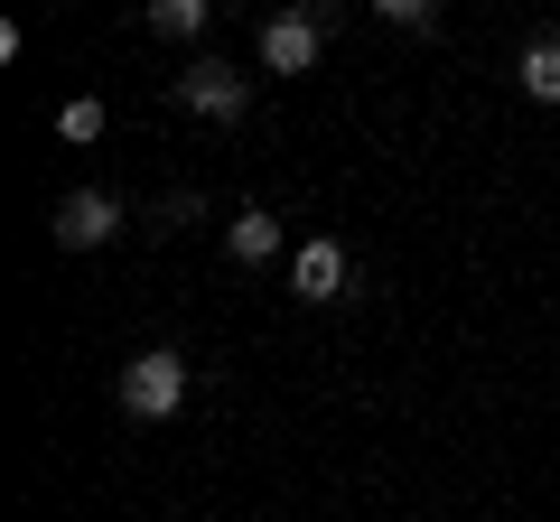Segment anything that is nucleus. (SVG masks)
Here are the masks:
<instances>
[{
    "label": "nucleus",
    "mask_w": 560,
    "mask_h": 522,
    "mask_svg": "<svg viewBox=\"0 0 560 522\" xmlns=\"http://www.w3.org/2000/svg\"><path fill=\"white\" fill-rule=\"evenodd\" d=\"M327 28H337L327 0H290V10H271V20H261V75H308V66L327 57Z\"/></svg>",
    "instance_id": "nucleus-1"
},
{
    "label": "nucleus",
    "mask_w": 560,
    "mask_h": 522,
    "mask_svg": "<svg viewBox=\"0 0 560 522\" xmlns=\"http://www.w3.org/2000/svg\"><path fill=\"white\" fill-rule=\"evenodd\" d=\"M187 355L178 345H140L131 364H121V411L131 420H178V402H187Z\"/></svg>",
    "instance_id": "nucleus-2"
},
{
    "label": "nucleus",
    "mask_w": 560,
    "mask_h": 522,
    "mask_svg": "<svg viewBox=\"0 0 560 522\" xmlns=\"http://www.w3.org/2000/svg\"><path fill=\"white\" fill-rule=\"evenodd\" d=\"M47 234H57V252H103V242L121 234V197L113 187H75V197L47 215Z\"/></svg>",
    "instance_id": "nucleus-3"
},
{
    "label": "nucleus",
    "mask_w": 560,
    "mask_h": 522,
    "mask_svg": "<svg viewBox=\"0 0 560 522\" xmlns=\"http://www.w3.org/2000/svg\"><path fill=\"white\" fill-rule=\"evenodd\" d=\"M346 281H355V261H346V242H337V234H308L300 252H290V299L337 308V299H346Z\"/></svg>",
    "instance_id": "nucleus-4"
},
{
    "label": "nucleus",
    "mask_w": 560,
    "mask_h": 522,
    "mask_svg": "<svg viewBox=\"0 0 560 522\" xmlns=\"http://www.w3.org/2000/svg\"><path fill=\"white\" fill-rule=\"evenodd\" d=\"M178 103H187L197 121H243V112H253V75H234V66L197 57V66L178 75Z\"/></svg>",
    "instance_id": "nucleus-5"
},
{
    "label": "nucleus",
    "mask_w": 560,
    "mask_h": 522,
    "mask_svg": "<svg viewBox=\"0 0 560 522\" xmlns=\"http://www.w3.org/2000/svg\"><path fill=\"white\" fill-rule=\"evenodd\" d=\"M224 252H234L243 271H261V261H280V215H271V205H243V215L224 224Z\"/></svg>",
    "instance_id": "nucleus-6"
},
{
    "label": "nucleus",
    "mask_w": 560,
    "mask_h": 522,
    "mask_svg": "<svg viewBox=\"0 0 560 522\" xmlns=\"http://www.w3.org/2000/svg\"><path fill=\"white\" fill-rule=\"evenodd\" d=\"M514 84H523L533 103H560V28L523 38V57H514Z\"/></svg>",
    "instance_id": "nucleus-7"
},
{
    "label": "nucleus",
    "mask_w": 560,
    "mask_h": 522,
    "mask_svg": "<svg viewBox=\"0 0 560 522\" xmlns=\"http://www.w3.org/2000/svg\"><path fill=\"white\" fill-rule=\"evenodd\" d=\"M206 10L215 0H150V28L160 38H206Z\"/></svg>",
    "instance_id": "nucleus-8"
},
{
    "label": "nucleus",
    "mask_w": 560,
    "mask_h": 522,
    "mask_svg": "<svg viewBox=\"0 0 560 522\" xmlns=\"http://www.w3.org/2000/svg\"><path fill=\"white\" fill-rule=\"evenodd\" d=\"M57 131H66V141H103V103L94 94H66L57 103Z\"/></svg>",
    "instance_id": "nucleus-9"
},
{
    "label": "nucleus",
    "mask_w": 560,
    "mask_h": 522,
    "mask_svg": "<svg viewBox=\"0 0 560 522\" xmlns=\"http://www.w3.org/2000/svg\"><path fill=\"white\" fill-rule=\"evenodd\" d=\"M374 20H393V28H440V0H364Z\"/></svg>",
    "instance_id": "nucleus-10"
}]
</instances>
